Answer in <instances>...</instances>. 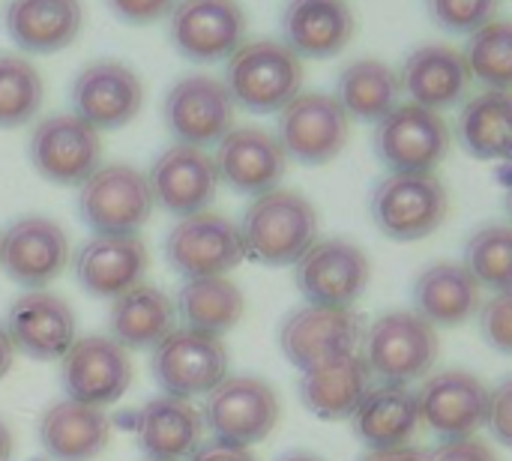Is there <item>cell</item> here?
<instances>
[{
	"instance_id": "obj_15",
	"label": "cell",
	"mask_w": 512,
	"mask_h": 461,
	"mask_svg": "<svg viewBox=\"0 0 512 461\" xmlns=\"http://www.w3.org/2000/svg\"><path fill=\"white\" fill-rule=\"evenodd\" d=\"M72 114L96 132H111L132 123L144 105L138 72L120 60H93L72 81Z\"/></svg>"
},
{
	"instance_id": "obj_24",
	"label": "cell",
	"mask_w": 512,
	"mask_h": 461,
	"mask_svg": "<svg viewBox=\"0 0 512 461\" xmlns=\"http://www.w3.org/2000/svg\"><path fill=\"white\" fill-rule=\"evenodd\" d=\"M399 84L414 105L441 114L444 108H453L465 99L471 87V72L459 48L429 42V45H417L405 57Z\"/></svg>"
},
{
	"instance_id": "obj_3",
	"label": "cell",
	"mask_w": 512,
	"mask_h": 461,
	"mask_svg": "<svg viewBox=\"0 0 512 461\" xmlns=\"http://www.w3.org/2000/svg\"><path fill=\"white\" fill-rule=\"evenodd\" d=\"M450 213L447 186L435 174H387L369 198L375 228L396 243H417L435 234Z\"/></svg>"
},
{
	"instance_id": "obj_14",
	"label": "cell",
	"mask_w": 512,
	"mask_h": 461,
	"mask_svg": "<svg viewBox=\"0 0 512 461\" xmlns=\"http://www.w3.org/2000/svg\"><path fill=\"white\" fill-rule=\"evenodd\" d=\"M165 258L177 276L186 282L231 273L246 255L240 231L219 213L183 216L165 237Z\"/></svg>"
},
{
	"instance_id": "obj_30",
	"label": "cell",
	"mask_w": 512,
	"mask_h": 461,
	"mask_svg": "<svg viewBox=\"0 0 512 461\" xmlns=\"http://www.w3.org/2000/svg\"><path fill=\"white\" fill-rule=\"evenodd\" d=\"M204 420L201 414L171 396L150 399L135 417V438L150 461H177L201 444Z\"/></svg>"
},
{
	"instance_id": "obj_22",
	"label": "cell",
	"mask_w": 512,
	"mask_h": 461,
	"mask_svg": "<svg viewBox=\"0 0 512 461\" xmlns=\"http://www.w3.org/2000/svg\"><path fill=\"white\" fill-rule=\"evenodd\" d=\"M6 336L15 351L33 360H57L75 342V312L66 300L48 291L21 294L6 315Z\"/></svg>"
},
{
	"instance_id": "obj_25",
	"label": "cell",
	"mask_w": 512,
	"mask_h": 461,
	"mask_svg": "<svg viewBox=\"0 0 512 461\" xmlns=\"http://www.w3.org/2000/svg\"><path fill=\"white\" fill-rule=\"evenodd\" d=\"M147 273V246L138 234L129 237H93L75 255L78 285L99 300H117L129 288L141 285Z\"/></svg>"
},
{
	"instance_id": "obj_10",
	"label": "cell",
	"mask_w": 512,
	"mask_h": 461,
	"mask_svg": "<svg viewBox=\"0 0 512 461\" xmlns=\"http://www.w3.org/2000/svg\"><path fill=\"white\" fill-rule=\"evenodd\" d=\"M351 135V117L339 108L330 93H297L279 111L276 141L282 144L285 156L318 168L333 162Z\"/></svg>"
},
{
	"instance_id": "obj_40",
	"label": "cell",
	"mask_w": 512,
	"mask_h": 461,
	"mask_svg": "<svg viewBox=\"0 0 512 461\" xmlns=\"http://www.w3.org/2000/svg\"><path fill=\"white\" fill-rule=\"evenodd\" d=\"M480 333L495 351L512 354V291H495L480 306Z\"/></svg>"
},
{
	"instance_id": "obj_44",
	"label": "cell",
	"mask_w": 512,
	"mask_h": 461,
	"mask_svg": "<svg viewBox=\"0 0 512 461\" xmlns=\"http://www.w3.org/2000/svg\"><path fill=\"white\" fill-rule=\"evenodd\" d=\"M189 461H255V456L249 450H240V447H228V444H219V441H210V444H198Z\"/></svg>"
},
{
	"instance_id": "obj_8",
	"label": "cell",
	"mask_w": 512,
	"mask_h": 461,
	"mask_svg": "<svg viewBox=\"0 0 512 461\" xmlns=\"http://www.w3.org/2000/svg\"><path fill=\"white\" fill-rule=\"evenodd\" d=\"M372 282L366 252L348 240H321L294 264V285L306 306L351 309Z\"/></svg>"
},
{
	"instance_id": "obj_1",
	"label": "cell",
	"mask_w": 512,
	"mask_h": 461,
	"mask_svg": "<svg viewBox=\"0 0 512 461\" xmlns=\"http://www.w3.org/2000/svg\"><path fill=\"white\" fill-rule=\"evenodd\" d=\"M237 231L243 255L267 267H288L318 243V213L300 192L270 189L246 207Z\"/></svg>"
},
{
	"instance_id": "obj_6",
	"label": "cell",
	"mask_w": 512,
	"mask_h": 461,
	"mask_svg": "<svg viewBox=\"0 0 512 461\" xmlns=\"http://www.w3.org/2000/svg\"><path fill=\"white\" fill-rule=\"evenodd\" d=\"M372 147L390 174H432L450 153V126L438 111L399 102L375 123Z\"/></svg>"
},
{
	"instance_id": "obj_39",
	"label": "cell",
	"mask_w": 512,
	"mask_h": 461,
	"mask_svg": "<svg viewBox=\"0 0 512 461\" xmlns=\"http://www.w3.org/2000/svg\"><path fill=\"white\" fill-rule=\"evenodd\" d=\"M498 6L501 0H426L429 18L441 30L459 33V36H471L474 30L495 21Z\"/></svg>"
},
{
	"instance_id": "obj_35",
	"label": "cell",
	"mask_w": 512,
	"mask_h": 461,
	"mask_svg": "<svg viewBox=\"0 0 512 461\" xmlns=\"http://www.w3.org/2000/svg\"><path fill=\"white\" fill-rule=\"evenodd\" d=\"M174 312L186 324V330L204 333L219 339L222 333L234 330L246 312L243 291L228 276L192 279L183 285Z\"/></svg>"
},
{
	"instance_id": "obj_42",
	"label": "cell",
	"mask_w": 512,
	"mask_h": 461,
	"mask_svg": "<svg viewBox=\"0 0 512 461\" xmlns=\"http://www.w3.org/2000/svg\"><path fill=\"white\" fill-rule=\"evenodd\" d=\"M177 0H108V9L126 24H153L174 9Z\"/></svg>"
},
{
	"instance_id": "obj_11",
	"label": "cell",
	"mask_w": 512,
	"mask_h": 461,
	"mask_svg": "<svg viewBox=\"0 0 512 461\" xmlns=\"http://www.w3.org/2000/svg\"><path fill=\"white\" fill-rule=\"evenodd\" d=\"M27 159L42 180L81 186L102 165V138L75 114H51L33 126Z\"/></svg>"
},
{
	"instance_id": "obj_29",
	"label": "cell",
	"mask_w": 512,
	"mask_h": 461,
	"mask_svg": "<svg viewBox=\"0 0 512 461\" xmlns=\"http://www.w3.org/2000/svg\"><path fill=\"white\" fill-rule=\"evenodd\" d=\"M111 441V423L99 408L81 402H57L39 420V444L54 461L96 459Z\"/></svg>"
},
{
	"instance_id": "obj_2",
	"label": "cell",
	"mask_w": 512,
	"mask_h": 461,
	"mask_svg": "<svg viewBox=\"0 0 512 461\" xmlns=\"http://www.w3.org/2000/svg\"><path fill=\"white\" fill-rule=\"evenodd\" d=\"M225 90L252 114L282 111L303 87V60L276 39L243 42L225 63Z\"/></svg>"
},
{
	"instance_id": "obj_16",
	"label": "cell",
	"mask_w": 512,
	"mask_h": 461,
	"mask_svg": "<svg viewBox=\"0 0 512 461\" xmlns=\"http://www.w3.org/2000/svg\"><path fill=\"white\" fill-rule=\"evenodd\" d=\"M63 390L72 402L105 408L114 405L132 384L129 354L108 336H84L72 342L60 366Z\"/></svg>"
},
{
	"instance_id": "obj_36",
	"label": "cell",
	"mask_w": 512,
	"mask_h": 461,
	"mask_svg": "<svg viewBox=\"0 0 512 461\" xmlns=\"http://www.w3.org/2000/svg\"><path fill=\"white\" fill-rule=\"evenodd\" d=\"M465 63L471 78L486 84V90H507L512 87V27L510 21H489L486 27L474 30L465 45Z\"/></svg>"
},
{
	"instance_id": "obj_19",
	"label": "cell",
	"mask_w": 512,
	"mask_h": 461,
	"mask_svg": "<svg viewBox=\"0 0 512 461\" xmlns=\"http://www.w3.org/2000/svg\"><path fill=\"white\" fill-rule=\"evenodd\" d=\"M147 186L153 204L183 219V216L204 213L213 204L219 177L210 153L189 144H171L156 156L147 174Z\"/></svg>"
},
{
	"instance_id": "obj_28",
	"label": "cell",
	"mask_w": 512,
	"mask_h": 461,
	"mask_svg": "<svg viewBox=\"0 0 512 461\" xmlns=\"http://www.w3.org/2000/svg\"><path fill=\"white\" fill-rule=\"evenodd\" d=\"M351 426L354 435L366 444V450L408 447L420 429L417 393L399 384L372 387L351 414Z\"/></svg>"
},
{
	"instance_id": "obj_34",
	"label": "cell",
	"mask_w": 512,
	"mask_h": 461,
	"mask_svg": "<svg viewBox=\"0 0 512 461\" xmlns=\"http://www.w3.org/2000/svg\"><path fill=\"white\" fill-rule=\"evenodd\" d=\"M399 96H402L399 72L378 57L351 60L339 72L336 93H333V99L348 117L366 123H378L384 114H390L399 105Z\"/></svg>"
},
{
	"instance_id": "obj_47",
	"label": "cell",
	"mask_w": 512,
	"mask_h": 461,
	"mask_svg": "<svg viewBox=\"0 0 512 461\" xmlns=\"http://www.w3.org/2000/svg\"><path fill=\"white\" fill-rule=\"evenodd\" d=\"M12 450H15L12 432L6 429V423H0V461L12 459Z\"/></svg>"
},
{
	"instance_id": "obj_43",
	"label": "cell",
	"mask_w": 512,
	"mask_h": 461,
	"mask_svg": "<svg viewBox=\"0 0 512 461\" xmlns=\"http://www.w3.org/2000/svg\"><path fill=\"white\" fill-rule=\"evenodd\" d=\"M429 461H498L495 450L486 441L462 438V441H441L432 453H426Z\"/></svg>"
},
{
	"instance_id": "obj_37",
	"label": "cell",
	"mask_w": 512,
	"mask_h": 461,
	"mask_svg": "<svg viewBox=\"0 0 512 461\" xmlns=\"http://www.w3.org/2000/svg\"><path fill=\"white\" fill-rule=\"evenodd\" d=\"M45 84L39 69L18 57L0 54V129L24 126L42 108Z\"/></svg>"
},
{
	"instance_id": "obj_4",
	"label": "cell",
	"mask_w": 512,
	"mask_h": 461,
	"mask_svg": "<svg viewBox=\"0 0 512 461\" xmlns=\"http://www.w3.org/2000/svg\"><path fill=\"white\" fill-rule=\"evenodd\" d=\"M438 333L414 312H390L369 324L363 336V363L384 384H411L438 363Z\"/></svg>"
},
{
	"instance_id": "obj_5",
	"label": "cell",
	"mask_w": 512,
	"mask_h": 461,
	"mask_svg": "<svg viewBox=\"0 0 512 461\" xmlns=\"http://www.w3.org/2000/svg\"><path fill=\"white\" fill-rule=\"evenodd\" d=\"M153 213L147 174L132 165H99L78 192V216L96 237L138 234Z\"/></svg>"
},
{
	"instance_id": "obj_33",
	"label": "cell",
	"mask_w": 512,
	"mask_h": 461,
	"mask_svg": "<svg viewBox=\"0 0 512 461\" xmlns=\"http://www.w3.org/2000/svg\"><path fill=\"white\" fill-rule=\"evenodd\" d=\"M462 150L480 162H507L512 156V96L483 90L465 102L456 123Z\"/></svg>"
},
{
	"instance_id": "obj_32",
	"label": "cell",
	"mask_w": 512,
	"mask_h": 461,
	"mask_svg": "<svg viewBox=\"0 0 512 461\" xmlns=\"http://www.w3.org/2000/svg\"><path fill=\"white\" fill-rule=\"evenodd\" d=\"M480 306V285L462 264H432L414 282V315L432 327H459Z\"/></svg>"
},
{
	"instance_id": "obj_38",
	"label": "cell",
	"mask_w": 512,
	"mask_h": 461,
	"mask_svg": "<svg viewBox=\"0 0 512 461\" xmlns=\"http://www.w3.org/2000/svg\"><path fill=\"white\" fill-rule=\"evenodd\" d=\"M477 285L492 291L512 288V231L510 225H483L465 243L462 264Z\"/></svg>"
},
{
	"instance_id": "obj_27",
	"label": "cell",
	"mask_w": 512,
	"mask_h": 461,
	"mask_svg": "<svg viewBox=\"0 0 512 461\" xmlns=\"http://www.w3.org/2000/svg\"><path fill=\"white\" fill-rule=\"evenodd\" d=\"M369 390L372 375L357 351L318 363L300 375V402L324 423L351 420Z\"/></svg>"
},
{
	"instance_id": "obj_7",
	"label": "cell",
	"mask_w": 512,
	"mask_h": 461,
	"mask_svg": "<svg viewBox=\"0 0 512 461\" xmlns=\"http://www.w3.org/2000/svg\"><path fill=\"white\" fill-rule=\"evenodd\" d=\"M150 375L171 399L210 396L228 378V348L213 336L186 327L174 330L153 348Z\"/></svg>"
},
{
	"instance_id": "obj_31",
	"label": "cell",
	"mask_w": 512,
	"mask_h": 461,
	"mask_svg": "<svg viewBox=\"0 0 512 461\" xmlns=\"http://www.w3.org/2000/svg\"><path fill=\"white\" fill-rule=\"evenodd\" d=\"M177 312L168 294L153 285H135L111 303L108 330L123 351H153L168 333H174Z\"/></svg>"
},
{
	"instance_id": "obj_13",
	"label": "cell",
	"mask_w": 512,
	"mask_h": 461,
	"mask_svg": "<svg viewBox=\"0 0 512 461\" xmlns=\"http://www.w3.org/2000/svg\"><path fill=\"white\" fill-rule=\"evenodd\" d=\"M162 120L177 144L204 150L234 129V99L219 78L186 75L168 87Z\"/></svg>"
},
{
	"instance_id": "obj_23",
	"label": "cell",
	"mask_w": 512,
	"mask_h": 461,
	"mask_svg": "<svg viewBox=\"0 0 512 461\" xmlns=\"http://www.w3.org/2000/svg\"><path fill=\"white\" fill-rule=\"evenodd\" d=\"M279 27L282 45L291 54L327 60L348 48L357 21L345 0H288Z\"/></svg>"
},
{
	"instance_id": "obj_18",
	"label": "cell",
	"mask_w": 512,
	"mask_h": 461,
	"mask_svg": "<svg viewBox=\"0 0 512 461\" xmlns=\"http://www.w3.org/2000/svg\"><path fill=\"white\" fill-rule=\"evenodd\" d=\"M360 318L351 309H294L279 327V348L291 366L300 372L327 363L333 357L351 354L360 345Z\"/></svg>"
},
{
	"instance_id": "obj_46",
	"label": "cell",
	"mask_w": 512,
	"mask_h": 461,
	"mask_svg": "<svg viewBox=\"0 0 512 461\" xmlns=\"http://www.w3.org/2000/svg\"><path fill=\"white\" fill-rule=\"evenodd\" d=\"M12 360H15V348H12L6 330L0 327V378H6V372L12 369Z\"/></svg>"
},
{
	"instance_id": "obj_48",
	"label": "cell",
	"mask_w": 512,
	"mask_h": 461,
	"mask_svg": "<svg viewBox=\"0 0 512 461\" xmlns=\"http://www.w3.org/2000/svg\"><path fill=\"white\" fill-rule=\"evenodd\" d=\"M279 461H324L318 459V456H312V453H291V456H285V459Z\"/></svg>"
},
{
	"instance_id": "obj_41",
	"label": "cell",
	"mask_w": 512,
	"mask_h": 461,
	"mask_svg": "<svg viewBox=\"0 0 512 461\" xmlns=\"http://www.w3.org/2000/svg\"><path fill=\"white\" fill-rule=\"evenodd\" d=\"M486 426L492 438L501 447H512V384H501L489 396V411H486Z\"/></svg>"
},
{
	"instance_id": "obj_12",
	"label": "cell",
	"mask_w": 512,
	"mask_h": 461,
	"mask_svg": "<svg viewBox=\"0 0 512 461\" xmlns=\"http://www.w3.org/2000/svg\"><path fill=\"white\" fill-rule=\"evenodd\" d=\"M168 39L192 63L228 60L246 42V9L237 0H177Z\"/></svg>"
},
{
	"instance_id": "obj_26",
	"label": "cell",
	"mask_w": 512,
	"mask_h": 461,
	"mask_svg": "<svg viewBox=\"0 0 512 461\" xmlns=\"http://www.w3.org/2000/svg\"><path fill=\"white\" fill-rule=\"evenodd\" d=\"M6 36L27 54L69 48L84 27L81 0H9L3 12Z\"/></svg>"
},
{
	"instance_id": "obj_9",
	"label": "cell",
	"mask_w": 512,
	"mask_h": 461,
	"mask_svg": "<svg viewBox=\"0 0 512 461\" xmlns=\"http://www.w3.org/2000/svg\"><path fill=\"white\" fill-rule=\"evenodd\" d=\"M213 441L249 450L279 423V393L261 378H225L204 405L201 417Z\"/></svg>"
},
{
	"instance_id": "obj_17",
	"label": "cell",
	"mask_w": 512,
	"mask_h": 461,
	"mask_svg": "<svg viewBox=\"0 0 512 461\" xmlns=\"http://www.w3.org/2000/svg\"><path fill=\"white\" fill-rule=\"evenodd\" d=\"M489 396L492 390L471 372H438L417 393L420 423H426L441 441L474 438L486 426Z\"/></svg>"
},
{
	"instance_id": "obj_20",
	"label": "cell",
	"mask_w": 512,
	"mask_h": 461,
	"mask_svg": "<svg viewBox=\"0 0 512 461\" xmlns=\"http://www.w3.org/2000/svg\"><path fill=\"white\" fill-rule=\"evenodd\" d=\"M69 261V240L63 228L45 216H24L12 222L0 237V267L3 273L39 291L63 273Z\"/></svg>"
},
{
	"instance_id": "obj_21",
	"label": "cell",
	"mask_w": 512,
	"mask_h": 461,
	"mask_svg": "<svg viewBox=\"0 0 512 461\" xmlns=\"http://www.w3.org/2000/svg\"><path fill=\"white\" fill-rule=\"evenodd\" d=\"M213 165L216 177L228 189L258 198L270 189H279V180L288 168V156L273 132L258 126H240L216 144Z\"/></svg>"
},
{
	"instance_id": "obj_45",
	"label": "cell",
	"mask_w": 512,
	"mask_h": 461,
	"mask_svg": "<svg viewBox=\"0 0 512 461\" xmlns=\"http://www.w3.org/2000/svg\"><path fill=\"white\" fill-rule=\"evenodd\" d=\"M357 461H429L417 447H393V450H366Z\"/></svg>"
}]
</instances>
